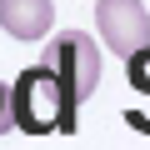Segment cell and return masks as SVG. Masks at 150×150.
<instances>
[{
  "label": "cell",
  "mask_w": 150,
  "mask_h": 150,
  "mask_svg": "<svg viewBox=\"0 0 150 150\" xmlns=\"http://www.w3.org/2000/svg\"><path fill=\"white\" fill-rule=\"evenodd\" d=\"M80 100H75L60 75L45 65H25L10 85V125H20L25 135H70Z\"/></svg>",
  "instance_id": "1"
},
{
  "label": "cell",
  "mask_w": 150,
  "mask_h": 150,
  "mask_svg": "<svg viewBox=\"0 0 150 150\" xmlns=\"http://www.w3.org/2000/svg\"><path fill=\"white\" fill-rule=\"evenodd\" d=\"M5 130H10V85L0 80V135H5Z\"/></svg>",
  "instance_id": "5"
},
{
  "label": "cell",
  "mask_w": 150,
  "mask_h": 150,
  "mask_svg": "<svg viewBox=\"0 0 150 150\" xmlns=\"http://www.w3.org/2000/svg\"><path fill=\"white\" fill-rule=\"evenodd\" d=\"M0 25L15 40H45L55 25V5L50 0H0Z\"/></svg>",
  "instance_id": "4"
},
{
  "label": "cell",
  "mask_w": 150,
  "mask_h": 150,
  "mask_svg": "<svg viewBox=\"0 0 150 150\" xmlns=\"http://www.w3.org/2000/svg\"><path fill=\"white\" fill-rule=\"evenodd\" d=\"M40 65L60 75V85H65L75 100H90V90L100 85V50H95V40H90L85 30H60V35H50Z\"/></svg>",
  "instance_id": "2"
},
{
  "label": "cell",
  "mask_w": 150,
  "mask_h": 150,
  "mask_svg": "<svg viewBox=\"0 0 150 150\" xmlns=\"http://www.w3.org/2000/svg\"><path fill=\"white\" fill-rule=\"evenodd\" d=\"M95 25L120 60L150 50V10L140 0H95Z\"/></svg>",
  "instance_id": "3"
}]
</instances>
